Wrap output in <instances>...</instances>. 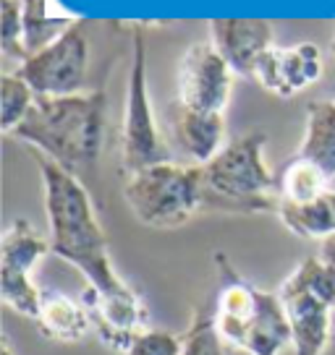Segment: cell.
<instances>
[{
    "instance_id": "cell-1",
    "label": "cell",
    "mask_w": 335,
    "mask_h": 355,
    "mask_svg": "<svg viewBox=\"0 0 335 355\" xmlns=\"http://www.w3.org/2000/svg\"><path fill=\"white\" fill-rule=\"evenodd\" d=\"M37 167L45 189V211L53 254L76 266L92 288H118L123 279L113 269L108 235L95 214L90 191L84 189L79 175L68 173L66 167H60L47 157L37 155Z\"/></svg>"
},
{
    "instance_id": "cell-2",
    "label": "cell",
    "mask_w": 335,
    "mask_h": 355,
    "mask_svg": "<svg viewBox=\"0 0 335 355\" xmlns=\"http://www.w3.org/2000/svg\"><path fill=\"white\" fill-rule=\"evenodd\" d=\"M105 107L108 97L100 89L71 97H37L13 136L79 175L92 170L100 157Z\"/></svg>"
},
{
    "instance_id": "cell-3",
    "label": "cell",
    "mask_w": 335,
    "mask_h": 355,
    "mask_svg": "<svg viewBox=\"0 0 335 355\" xmlns=\"http://www.w3.org/2000/svg\"><path fill=\"white\" fill-rule=\"evenodd\" d=\"M265 131H246L202 167V201L220 211H275L280 207L278 178L265 165Z\"/></svg>"
},
{
    "instance_id": "cell-4",
    "label": "cell",
    "mask_w": 335,
    "mask_h": 355,
    "mask_svg": "<svg viewBox=\"0 0 335 355\" xmlns=\"http://www.w3.org/2000/svg\"><path fill=\"white\" fill-rule=\"evenodd\" d=\"M126 204L134 217L147 227H181L199 209L202 201V167L160 162L145 170H136L123 189Z\"/></svg>"
},
{
    "instance_id": "cell-5",
    "label": "cell",
    "mask_w": 335,
    "mask_h": 355,
    "mask_svg": "<svg viewBox=\"0 0 335 355\" xmlns=\"http://www.w3.org/2000/svg\"><path fill=\"white\" fill-rule=\"evenodd\" d=\"M293 332V355H322L333 334L335 275L320 256H307L278 288Z\"/></svg>"
},
{
    "instance_id": "cell-6",
    "label": "cell",
    "mask_w": 335,
    "mask_h": 355,
    "mask_svg": "<svg viewBox=\"0 0 335 355\" xmlns=\"http://www.w3.org/2000/svg\"><path fill=\"white\" fill-rule=\"evenodd\" d=\"M131 71H129V89H126V112H123L121 131V162L123 170L131 175L136 170L149 165L168 162V146L157 131L149 87H147V44L145 34L134 29L131 37Z\"/></svg>"
},
{
    "instance_id": "cell-7",
    "label": "cell",
    "mask_w": 335,
    "mask_h": 355,
    "mask_svg": "<svg viewBox=\"0 0 335 355\" xmlns=\"http://www.w3.org/2000/svg\"><path fill=\"white\" fill-rule=\"evenodd\" d=\"M90 66V40L84 21H76L58 37L19 63L16 76L24 78L37 97H71L81 94Z\"/></svg>"
},
{
    "instance_id": "cell-8",
    "label": "cell",
    "mask_w": 335,
    "mask_h": 355,
    "mask_svg": "<svg viewBox=\"0 0 335 355\" xmlns=\"http://www.w3.org/2000/svg\"><path fill=\"white\" fill-rule=\"evenodd\" d=\"M53 251L50 238H42L32 222L13 220L0 243V298L26 319H37L42 306V290L34 285L32 272L40 259Z\"/></svg>"
},
{
    "instance_id": "cell-9",
    "label": "cell",
    "mask_w": 335,
    "mask_h": 355,
    "mask_svg": "<svg viewBox=\"0 0 335 355\" xmlns=\"http://www.w3.org/2000/svg\"><path fill=\"white\" fill-rule=\"evenodd\" d=\"M81 303L90 311L92 329L100 343L118 355H126L147 329V309L139 293L129 282H121L113 290H97L87 285Z\"/></svg>"
},
{
    "instance_id": "cell-10",
    "label": "cell",
    "mask_w": 335,
    "mask_h": 355,
    "mask_svg": "<svg viewBox=\"0 0 335 355\" xmlns=\"http://www.w3.org/2000/svg\"><path fill=\"white\" fill-rule=\"evenodd\" d=\"M176 87L181 107L223 112L231 100L234 71L210 40H202L191 44L181 58Z\"/></svg>"
},
{
    "instance_id": "cell-11",
    "label": "cell",
    "mask_w": 335,
    "mask_h": 355,
    "mask_svg": "<svg viewBox=\"0 0 335 355\" xmlns=\"http://www.w3.org/2000/svg\"><path fill=\"white\" fill-rule=\"evenodd\" d=\"M322 50L312 42L272 47L259 60L254 81H259V87L270 94L288 100L317 84L322 78Z\"/></svg>"
},
{
    "instance_id": "cell-12",
    "label": "cell",
    "mask_w": 335,
    "mask_h": 355,
    "mask_svg": "<svg viewBox=\"0 0 335 355\" xmlns=\"http://www.w3.org/2000/svg\"><path fill=\"white\" fill-rule=\"evenodd\" d=\"M275 29L265 19H213L210 42L225 58L234 73L254 78L259 60L275 44Z\"/></svg>"
},
{
    "instance_id": "cell-13",
    "label": "cell",
    "mask_w": 335,
    "mask_h": 355,
    "mask_svg": "<svg viewBox=\"0 0 335 355\" xmlns=\"http://www.w3.org/2000/svg\"><path fill=\"white\" fill-rule=\"evenodd\" d=\"M288 345H293V332L286 311L280 306L278 293L272 295L268 290H259L254 313L246 324L236 350L249 355H280Z\"/></svg>"
},
{
    "instance_id": "cell-14",
    "label": "cell",
    "mask_w": 335,
    "mask_h": 355,
    "mask_svg": "<svg viewBox=\"0 0 335 355\" xmlns=\"http://www.w3.org/2000/svg\"><path fill=\"white\" fill-rule=\"evenodd\" d=\"M173 139L194 165H207L228 144L223 112L189 110L179 105L173 115Z\"/></svg>"
},
{
    "instance_id": "cell-15",
    "label": "cell",
    "mask_w": 335,
    "mask_h": 355,
    "mask_svg": "<svg viewBox=\"0 0 335 355\" xmlns=\"http://www.w3.org/2000/svg\"><path fill=\"white\" fill-rule=\"evenodd\" d=\"M34 324L53 343H79L92 329L90 311L84 309V303L63 293H42V306Z\"/></svg>"
},
{
    "instance_id": "cell-16",
    "label": "cell",
    "mask_w": 335,
    "mask_h": 355,
    "mask_svg": "<svg viewBox=\"0 0 335 355\" xmlns=\"http://www.w3.org/2000/svg\"><path fill=\"white\" fill-rule=\"evenodd\" d=\"M296 155L314 162L327 178L335 175V100L307 105V128Z\"/></svg>"
},
{
    "instance_id": "cell-17",
    "label": "cell",
    "mask_w": 335,
    "mask_h": 355,
    "mask_svg": "<svg viewBox=\"0 0 335 355\" xmlns=\"http://www.w3.org/2000/svg\"><path fill=\"white\" fill-rule=\"evenodd\" d=\"M278 217L291 233L304 241H325L335 233V189L307 204L280 201Z\"/></svg>"
},
{
    "instance_id": "cell-18",
    "label": "cell",
    "mask_w": 335,
    "mask_h": 355,
    "mask_svg": "<svg viewBox=\"0 0 335 355\" xmlns=\"http://www.w3.org/2000/svg\"><path fill=\"white\" fill-rule=\"evenodd\" d=\"M327 191H330V178L325 175L314 162L304 159V157L296 155L293 159H288V165L280 170V178H278L280 201L307 204V201L320 199Z\"/></svg>"
},
{
    "instance_id": "cell-19",
    "label": "cell",
    "mask_w": 335,
    "mask_h": 355,
    "mask_svg": "<svg viewBox=\"0 0 335 355\" xmlns=\"http://www.w3.org/2000/svg\"><path fill=\"white\" fill-rule=\"evenodd\" d=\"M24 8V50L26 55L40 53L42 47L56 42L76 19L71 16H50L47 0H22Z\"/></svg>"
},
{
    "instance_id": "cell-20",
    "label": "cell",
    "mask_w": 335,
    "mask_h": 355,
    "mask_svg": "<svg viewBox=\"0 0 335 355\" xmlns=\"http://www.w3.org/2000/svg\"><path fill=\"white\" fill-rule=\"evenodd\" d=\"M34 100H37V94L32 92V87L16 73H6L0 78V128L3 133L13 136V131L29 115Z\"/></svg>"
},
{
    "instance_id": "cell-21",
    "label": "cell",
    "mask_w": 335,
    "mask_h": 355,
    "mask_svg": "<svg viewBox=\"0 0 335 355\" xmlns=\"http://www.w3.org/2000/svg\"><path fill=\"white\" fill-rule=\"evenodd\" d=\"M0 47L8 58L26 60L24 50V8L22 0H0Z\"/></svg>"
},
{
    "instance_id": "cell-22",
    "label": "cell",
    "mask_w": 335,
    "mask_h": 355,
    "mask_svg": "<svg viewBox=\"0 0 335 355\" xmlns=\"http://www.w3.org/2000/svg\"><path fill=\"white\" fill-rule=\"evenodd\" d=\"M181 355H225V345L215 329L213 311H202L183 334V353Z\"/></svg>"
},
{
    "instance_id": "cell-23",
    "label": "cell",
    "mask_w": 335,
    "mask_h": 355,
    "mask_svg": "<svg viewBox=\"0 0 335 355\" xmlns=\"http://www.w3.org/2000/svg\"><path fill=\"white\" fill-rule=\"evenodd\" d=\"M183 353V337L163 332V329H149L134 343V347L126 355H181Z\"/></svg>"
},
{
    "instance_id": "cell-24",
    "label": "cell",
    "mask_w": 335,
    "mask_h": 355,
    "mask_svg": "<svg viewBox=\"0 0 335 355\" xmlns=\"http://www.w3.org/2000/svg\"><path fill=\"white\" fill-rule=\"evenodd\" d=\"M320 259L330 266V272L335 275V233L330 235V238H325L322 243H320Z\"/></svg>"
},
{
    "instance_id": "cell-25",
    "label": "cell",
    "mask_w": 335,
    "mask_h": 355,
    "mask_svg": "<svg viewBox=\"0 0 335 355\" xmlns=\"http://www.w3.org/2000/svg\"><path fill=\"white\" fill-rule=\"evenodd\" d=\"M0 355H13V350H11V345L3 340V345H0Z\"/></svg>"
},
{
    "instance_id": "cell-26",
    "label": "cell",
    "mask_w": 335,
    "mask_h": 355,
    "mask_svg": "<svg viewBox=\"0 0 335 355\" xmlns=\"http://www.w3.org/2000/svg\"><path fill=\"white\" fill-rule=\"evenodd\" d=\"M330 55H333V60H335V34H333V40H330Z\"/></svg>"
}]
</instances>
